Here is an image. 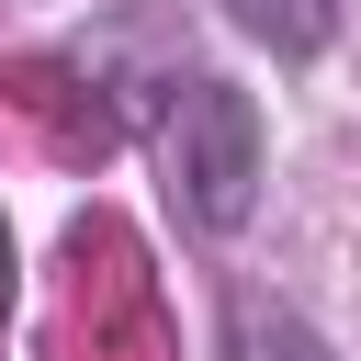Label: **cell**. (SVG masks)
I'll list each match as a JSON object with an SVG mask.
<instances>
[{"mask_svg": "<svg viewBox=\"0 0 361 361\" xmlns=\"http://www.w3.org/2000/svg\"><path fill=\"white\" fill-rule=\"evenodd\" d=\"M158 158H169L180 214H192L203 237H237L248 203H259V102H248L237 79H214V68L169 79V102H158Z\"/></svg>", "mask_w": 361, "mask_h": 361, "instance_id": "1", "label": "cell"}, {"mask_svg": "<svg viewBox=\"0 0 361 361\" xmlns=\"http://www.w3.org/2000/svg\"><path fill=\"white\" fill-rule=\"evenodd\" d=\"M226 361H338L282 293H259V282H237L226 293Z\"/></svg>", "mask_w": 361, "mask_h": 361, "instance_id": "2", "label": "cell"}, {"mask_svg": "<svg viewBox=\"0 0 361 361\" xmlns=\"http://www.w3.org/2000/svg\"><path fill=\"white\" fill-rule=\"evenodd\" d=\"M226 23L259 34L271 56H316V45L338 34V0H226Z\"/></svg>", "mask_w": 361, "mask_h": 361, "instance_id": "3", "label": "cell"}, {"mask_svg": "<svg viewBox=\"0 0 361 361\" xmlns=\"http://www.w3.org/2000/svg\"><path fill=\"white\" fill-rule=\"evenodd\" d=\"M0 316H11V226H0Z\"/></svg>", "mask_w": 361, "mask_h": 361, "instance_id": "4", "label": "cell"}]
</instances>
